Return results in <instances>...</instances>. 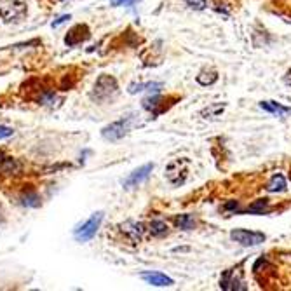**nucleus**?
<instances>
[{"label": "nucleus", "mask_w": 291, "mask_h": 291, "mask_svg": "<svg viewBox=\"0 0 291 291\" xmlns=\"http://www.w3.org/2000/svg\"><path fill=\"white\" fill-rule=\"evenodd\" d=\"M187 166L188 161L187 159H176L173 163L167 164L166 167V178L169 180L173 185H182L185 180H187Z\"/></svg>", "instance_id": "nucleus-4"}, {"label": "nucleus", "mask_w": 291, "mask_h": 291, "mask_svg": "<svg viewBox=\"0 0 291 291\" xmlns=\"http://www.w3.org/2000/svg\"><path fill=\"white\" fill-rule=\"evenodd\" d=\"M267 190L269 192H284L286 190V180H284V176L279 175V173L272 176L269 185H267Z\"/></svg>", "instance_id": "nucleus-16"}, {"label": "nucleus", "mask_w": 291, "mask_h": 291, "mask_svg": "<svg viewBox=\"0 0 291 291\" xmlns=\"http://www.w3.org/2000/svg\"><path fill=\"white\" fill-rule=\"evenodd\" d=\"M267 209H269V200L267 199H258L255 200L251 206H248V209H246V213H253V215H262V213H265Z\"/></svg>", "instance_id": "nucleus-19"}, {"label": "nucleus", "mask_w": 291, "mask_h": 291, "mask_svg": "<svg viewBox=\"0 0 291 291\" xmlns=\"http://www.w3.org/2000/svg\"><path fill=\"white\" fill-rule=\"evenodd\" d=\"M4 157H5V155H4V152H2V150H0V163H2V161H4Z\"/></svg>", "instance_id": "nucleus-27"}, {"label": "nucleus", "mask_w": 291, "mask_h": 291, "mask_svg": "<svg viewBox=\"0 0 291 291\" xmlns=\"http://www.w3.org/2000/svg\"><path fill=\"white\" fill-rule=\"evenodd\" d=\"M223 110H225L223 103H211L204 110H200V115H202L204 119H217V117H220L221 113H223Z\"/></svg>", "instance_id": "nucleus-14"}, {"label": "nucleus", "mask_w": 291, "mask_h": 291, "mask_svg": "<svg viewBox=\"0 0 291 291\" xmlns=\"http://www.w3.org/2000/svg\"><path fill=\"white\" fill-rule=\"evenodd\" d=\"M21 204L26 206V208H38L40 206V196H38L34 188H26L21 194Z\"/></svg>", "instance_id": "nucleus-13"}, {"label": "nucleus", "mask_w": 291, "mask_h": 291, "mask_svg": "<svg viewBox=\"0 0 291 291\" xmlns=\"http://www.w3.org/2000/svg\"><path fill=\"white\" fill-rule=\"evenodd\" d=\"M185 4H187L188 7L196 9V11H202V9L206 7V0H185Z\"/></svg>", "instance_id": "nucleus-21"}, {"label": "nucleus", "mask_w": 291, "mask_h": 291, "mask_svg": "<svg viewBox=\"0 0 291 291\" xmlns=\"http://www.w3.org/2000/svg\"><path fill=\"white\" fill-rule=\"evenodd\" d=\"M13 129L11 127H7V126H0V140L2 138H9V136H13Z\"/></svg>", "instance_id": "nucleus-23"}, {"label": "nucleus", "mask_w": 291, "mask_h": 291, "mask_svg": "<svg viewBox=\"0 0 291 291\" xmlns=\"http://www.w3.org/2000/svg\"><path fill=\"white\" fill-rule=\"evenodd\" d=\"M152 171H154V164H145V166L134 169L133 173L124 180V188H134V187H138V185H142V183L150 176Z\"/></svg>", "instance_id": "nucleus-7"}, {"label": "nucleus", "mask_w": 291, "mask_h": 291, "mask_svg": "<svg viewBox=\"0 0 291 291\" xmlns=\"http://www.w3.org/2000/svg\"><path fill=\"white\" fill-rule=\"evenodd\" d=\"M67 19H70V16H61V18H59V19H56L55 23H53V26H55V28H56V26H59V25H61V23H65V21H67Z\"/></svg>", "instance_id": "nucleus-24"}, {"label": "nucleus", "mask_w": 291, "mask_h": 291, "mask_svg": "<svg viewBox=\"0 0 291 291\" xmlns=\"http://www.w3.org/2000/svg\"><path fill=\"white\" fill-rule=\"evenodd\" d=\"M117 92H119V84H117L115 77L103 73L96 79L94 88L91 91V100L98 101V103H105V101L113 100Z\"/></svg>", "instance_id": "nucleus-1"}, {"label": "nucleus", "mask_w": 291, "mask_h": 291, "mask_svg": "<svg viewBox=\"0 0 291 291\" xmlns=\"http://www.w3.org/2000/svg\"><path fill=\"white\" fill-rule=\"evenodd\" d=\"M230 239L242 246H258L265 241V234L251 232V230H244V229H236L230 232Z\"/></svg>", "instance_id": "nucleus-5"}, {"label": "nucleus", "mask_w": 291, "mask_h": 291, "mask_svg": "<svg viewBox=\"0 0 291 291\" xmlns=\"http://www.w3.org/2000/svg\"><path fill=\"white\" fill-rule=\"evenodd\" d=\"M5 221V215H4V208H2V204H0V227L4 225Z\"/></svg>", "instance_id": "nucleus-26"}, {"label": "nucleus", "mask_w": 291, "mask_h": 291, "mask_svg": "<svg viewBox=\"0 0 291 291\" xmlns=\"http://www.w3.org/2000/svg\"><path fill=\"white\" fill-rule=\"evenodd\" d=\"M140 275H142L143 281H146L148 284L157 286V288L173 286V284H175V281L171 277H167L166 274H163V272H142Z\"/></svg>", "instance_id": "nucleus-10"}, {"label": "nucleus", "mask_w": 291, "mask_h": 291, "mask_svg": "<svg viewBox=\"0 0 291 291\" xmlns=\"http://www.w3.org/2000/svg\"><path fill=\"white\" fill-rule=\"evenodd\" d=\"M19 171H21V164L14 157H4V161L0 163V175L13 176L18 175Z\"/></svg>", "instance_id": "nucleus-12"}, {"label": "nucleus", "mask_w": 291, "mask_h": 291, "mask_svg": "<svg viewBox=\"0 0 291 291\" xmlns=\"http://www.w3.org/2000/svg\"><path fill=\"white\" fill-rule=\"evenodd\" d=\"M119 229H121V232L124 234V236L129 237V241H133V242H140L142 241L143 234H145V227H143V223L134 221V220L124 221V223H121Z\"/></svg>", "instance_id": "nucleus-9"}, {"label": "nucleus", "mask_w": 291, "mask_h": 291, "mask_svg": "<svg viewBox=\"0 0 291 291\" xmlns=\"http://www.w3.org/2000/svg\"><path fill=\"white\" fill-rule=\"evenodd\" d=\"M89 28L88 25H75L73 28L68 30L67 37H65V44L68 47H73V46H79L82 42H86L89 38Z\"/></svg>", "instance_id": "nucleus-8"}, {"label": "nucleus", "mask_w": 291, "mask_h": 291, "mask_svg": "<svg viewBox=\"0 0 291 291\" xmlns=\"http://www.w3.org/2000/svg\"><path fill=\"white\" fill-rule=\"evenodd\" d=\"M101 220H103V213L101 211L94 213L88 221H84L79 229L75 230V239L80 242L91 241L92 237L96 236V232H98V229H100Z\"/></svg>", "instance_id": "nucleus-3"}, {"label": "nucleus", "mask_w": 291, "mask_h": 291, "mask_svg": "<svg viewBox=\"0 0 291 291\" xmlns=\"http://www.w3.org/2000/svg\"><path fill=\"white\" fill-rule=\"evenodd\" d=\"M148 230L154 237H163L167 234V223L163 220H154L152 223H150Z\"/></svg>", "instance_id": "nucleus-18"}, {"label": "nucleus", "mask_w": 291, "mask_h": 291, "mask_svg": "<svg viewBox=\"0 0 291 291\" xmlns=\"http://www.w3.org/2000/svg\"><path fill=\"white\" fill-rule=\"evenodd\" d=\"M218 80V73L215 70H202L199 75H197V82L200 84V86H211V84H215Z\"/></svg>", "instance_id": "nucleus-17"}, {"label": "nucleus", "mask_w": 291, "mask_h": 291, "mask_svg": "<svg viewBox=\"0 0 291 291\" xmlns=\"http://www.w3.org/2000/svg\"><path fill=\"white\" fill-rule=\"evenodd\" d=\"M127 129H129V119H121V121H115L112 124L105 126L101 129V136L105 140H109V142H119L127 133Z\"/></svg>", "instance_id": "nucleus-6"}, {"label": "nucleus", "mask_w": 291, "mask_h": 291, "mask_svg": "<svg viewBox=\"0 0 291 291\" xmlns=\"http://www.w3.org/2000/svg\"><path fill=\"white\" fill-rule=\"evenodd\" d=\"M260 109L277 117H286L291 113V107H284V105L277 103V101H262V103H260Z\"/></svg>", "instance_id": "nucleus-11"}, {"label": "nucleus", "mask_w": 291, "mask_h": 291, "mask_svg": "<svg viewBox=\"0 0 291 291\" xmlns=\"http://www.w3.org/2000/svg\"><path fill=\"white\" fill-rule=\"evenodd\" d=\"M140 0H112L110 4L113 5V7H121V5H126V7H131V5L138 4Z\"/></svg>", "instance_id": "nucleus-22"}, {"label": "nucleus", "mask_w": 291, "mask_h": 291, "mask_svg": "<svg viewBox=\"0 0 291 291\" xmlns=\"http://www.w3.org/2000/svg\"><path fill=\"white\" fill-rule=\"evenodd\" d=\"M163 101V98L161 96H150V98H146V100H143V109L146 110H155V107H157L159 103Z\"/></svg>", "instance_id": "nucleus-20"}, {"label": "nucleus", "mask_w": 291, "mask_h": 291, "mask_svg": "<svg viewBox=\"0 0 291 291\" xmlns=\"http://www.w3.org/2000/svg\"><path fill=\"white\" fill-rule=\"evenodd\" d=\"M28 14V7L21 0H0V18L5 23H16L25 19Z\"/></svg>", "instance_id": "nucleus-2"}, {"label": "nucleus", "mask_w": 291, "mask_h": 291, "mask_svg": "<svg viewBox=\"0 0 291 291\" xmlns=\"http://www.w3.org/2000/svg\"><path fill=\"white\" fill-rule=\"evenodd\" d=\"M283 80H284V84H286V86H291V70L286 72V75L283 77Z\"/></svg>", "instance_id": "nucleus-25"}, {"label": "nucleus", "mask_w": 291, "mask_h": 291, "mask_svg": "<svg viewBox=\"0 0 291 291\" xmlns=\"http://www.w3.org/2000/svg\"><path fill=\"white\" fill-rule=\"evenodd\" d=\"M175 223L176 227H180L182 230H192L194 227H196V218H194V215H178V217L175 218Z\"/></svg>", "instance_id": "nucleus-15"}]
</instances>
